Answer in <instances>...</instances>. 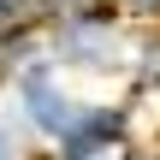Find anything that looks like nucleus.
Returning <instances> with one entry per match:
<instances>
[{"mask_svg": "<svg viewBox=\"0 0 160 160\" xmlns=\"http://www.w3.org/2000/svg\"><path fill=\"white\" fill-rule=\"evenodd\" d=\"M131 36H137V24H125L119 12H95V18H71V24L48 30V53L65 77H89V83L119 77L125 83Z\"/></svg>", "mask_w": 160, "mask_h": 160, "instance_id": "1", "label": "nucleus"}, {"mask_svg": "<svg viewBox=\"0 0 160 160\" xmlns=\"http://www.w3.org/2000/svg\"><path fill=\"white\" fill-rule=\"evenodd\" d=\"M6 107L18 113V125L30 131V142L48 154V148L71 131V119H77L83 95L71 89V77H65L53 59H42V65H30L24 77H12V83H6Z\"/></svg>", "mask_w": 160, "mask_h": 160, "instance_id": "2", "label": "nucleus"}, {"mask_svg": "<svg viewBox=\"0 0 160 160\" xmlns=\"http://www.w3.org/2000/svg\"><path fill=\"white\" fill-rule=\"evenodd\" d=\"M125 148H142L137 101H125V95H83L71 131L42 160H101V154H125Z\"/></svg>", "mask_w": 160, "mask_h": 160, "instance_id": "3", "label": "nucleus"}, {"mask_svg": "<svg viewBox=\"0 0 160 160\" xmlns=\"http://www.w3.org/2000/svg\"><path fill=\"white\" fill-rule=\"evenodd\" d=\"M160 95V24L131 36V65H125V101H154Z\"/></svg>", "mask_w": 160, "mask_h": 160, "instance_id": "4", "label": "nucleus"}, {"mask_svg": "<svg viewBox=\"0 0 160 160\" xmlns=\"http://www.w3.org/2000/svg\"><path fill=\"white\" fill-rule=\"evenodd\" d=\"M42 59H53L42 30H30V24H12V30H0V89H6L12 77H24L30 65H42Z\"/></svg>", "mask_w": 160, "mask_h": 160, "instance_id": "5", "label": "nucleus"}, {"mask_svg": "<svg viewBox=\"0 0 160 160\" xmlns=\"http://www.w3.org/2000/svg\"><path fill=\"white\" fill-rule=\"evenodd\" d=\"M95 12H119L113 0H30L24 6V24L30 30H59V24H71V18H95Z\"/></svg>", "mask_w": 160, "mask_h": 160, "instance_id": "6", "label": "nucleus"}, {"mask_svg": "<svg viewBox=\"0 0 160 160\" xmlns=\"http://www.w3.org/2000/svg\"><path fill=\"white\" fill-rule=\"evenodd\" d=\"M0 160H42V148L30 142V131L18 125L12 107H0Z\"/></svg>", "mask_w": 160, "mask_h": 160, "instance_id": "7", "label": "nucleus"}, {"mask_svg": "<svg viewBox=\"0 0 160 160\" xmlns=\"http://www.w3.org/2000/svg\"><path fill=\"white\" fill-rule=\"evenodd\" d=\"M113 6H119V18H125V24H137V30L160 24V0H113Z\"/></svg>", "mask_w": 160, "mask_h": 160, "instance_id": "8", "label": "nucleus"}, {"mask_svg": "<svg viewBox=\"0 0 160 160\" xmlns=\"http://www.w3.org/2000/svg\"><path fill=\"white\" fill-rule=\"evenodd\" d=\"M24 6H30V0H0V30H12V24H24Z\"/></svg>", "mask_w": 160, "mask_h": 160, "instance_id": "9", "label": "nucleus"}, {"mask_svg": "<svg viewBox=\"0 0 160 160\" xmlns=\"http://www.w3.org/2000/svg\"><path fill=\"white\" fill-rule=\"evenodd\" d=\"M142 160H160V148H142Z\"/></svg>", "mask_w": 160, "mask_h": 160, "instance_id": "10", "label": "nucleus"}]
</instances>
